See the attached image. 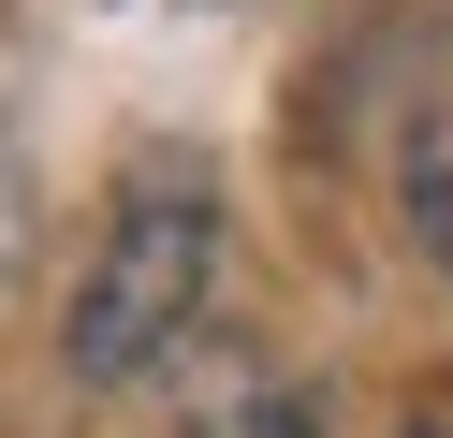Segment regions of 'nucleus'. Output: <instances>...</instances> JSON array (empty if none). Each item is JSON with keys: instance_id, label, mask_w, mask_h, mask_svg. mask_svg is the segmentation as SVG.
Wrapping results in <instances>:
<instances>
[{"instance_id": "nucleus-1", "label": "nucleus", "mask_w": 453, "mask_h": 438, "mask_svg": "<svg viewBox=\"0 0 453 438\" xmlns=\"http://www.w3.org/2000/svg\"><path fill=\"white\" fill-rule=\"evenodd\" d=\"M205 292H219V204L205 190H147L118 234H103L88 292H73V365L88 380H147L161 350H190Z\"/></svg>"}, {"instance_id": "nucleus-2", "label": "nucleus", "mask_w": 453, "mask_h": 438, "mask_svg": "<svg viewBox=\"0 0 453 438\" xmlns=\"http://www.w3.org/2000/svg\"><path fill=\"white\" fill-rule=\"evenodd\" d=\"M190 438H307V395H293V380H264V365H234V350H219V380L190 395Z\"/></svg>"}, {"instance_id": "nucleus-3", "label": "nucleus", "mask_w": 453, "mask_h": 438, "mask_svg": "<svg viewBox=\"0 0 453 438\" xmlns=\"http://www.w3.org/2000/svg\"><path fill=\"white\" fill-rule=\"evenodd\" d=\"M410 234H424V249L453 263V103H439V117L410 132Z\"/></svg>"}, {"instance_id": "nucleus-4", "label": "nucleus", "mask_w": 453, "mask_h": 438, "mask_svg": "<svg viewBox=\"0 0 453 438\" xmlns=\"http://www.w3.org/2000/svg\"><path fill=\"white\" fill-rule=\"evenodd\" d=\"M410 438H453V424H410Z\"/></svg>"}]
</instances>
